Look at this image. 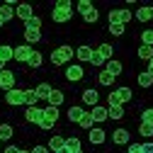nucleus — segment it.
<instances>
[{
    "instance_id": "obj_9",
    "label": "nucleus",
    "mask_w": 153,
    "mask_h": 153,
    "mask_svg": "<svg viewBox=\"0 0 153 153\" xmlns=\"http://www.w3.org/2000/svg\"><path fill=\"white\" fill-rule=\"evenodd\" d=\"M97 100H100V92L95 90V88H88V90L83 92V102H85V105H90V107H97Z\"/></svg>"
},
{
    "instance_id": "obj_28",
    "label": "nucleus",
    "mask_w": 153,
    "mask_h": 153,
    "mask_svg": "<svg viewBox=\"0 0 153 153\" xmlns=\"http://www.w3.org/2000/svg\"><path fill=\"white\" fill-rule=\"evenodd\" d=\"M63 146H66V139H63V136H53V139L49 141V148H51V151H61Z\"/></svg>"
},
{
    "instance_id": "obj_7",
    "label": "nucleus",
    "mask_w": 153,
    "mask_h": 153,
    "mask_svg": "<svg viewBox=\"0 0 153 153\" xmlns=\"http://www.w3.org/2000/svg\"><path fill=\"white\" fill-rule=\"evenodd\" d=\"M42 117H44V109H39V107H27V112H25V119L32 122V124H36V126H39Z\"/></svg>"
},
{
    "instance_id": "obj_3",
    "label": "nucleus",
    "mask_w": 153,
    "mask_h": 153,
    "mask_svg": "<svg viewBox=\"0 0 153 153\" xmlns=\"http://www.w3.org/2000/svg\"><path fill=\"white\" fill-rule=\"evenodd\" d=\"M131 100V90L129 88H117L112 95H109V105H124Z\"/></svg>"
},
{
    "instance_id": "obj_52",
    "label": "nucleus",
    "mask_w": 153,
    "mask_h": 153,
    "mask_svg": "<svg viewBox=\"0 0 153 153\" xmlns=\"http://www.w3.org/2000/svg\"><path fill=\"white\" fill-rule=\"evenodd\" d=\"M3 25H5V22H3V20H0V27H3Z\"/></svg>"
},
{
    "instance_id": "obj_15",
    "label": "nucleus",
    "mask_w": 153,
    "mask_h": 153,
    "mask_svg": "<svg viewBox=\"0 0 153 153\" xmlns=\"http://www.w3.org/2000/svg\"><path fill=\"white\" fill-rule=\"evenodd\" d=\"M34 90H36V97H39V100H49V95H51L53 88H51L49 83H42V85H36Z\"/></svg>"
},
{
    "instance_id": "obj_5",
    "label": "nucleus",
    "mask_w": 153,
    "mask_h": 153,
    "mask_svg": "<svg viewBox=\"0 0 153 153\" xmlns=\"http://www.w3.org/2000/svg\"><path fill=\"white\" fill-rule=\"evenodd\" d=\"M34 56V49L29 44H22V46H17L15 49V59L17 61H22V63H29V59Z\"/></svg>"
},
{
    "instance_id": "obj_40",
    "label": "nucleus",
    "mask_w": 153,
    "mask_h": 153,
    "mask_svg": "<svg viewBox=\"0 0 153 153\" xmlns=\"http://www.w3.org/2000/svg\"><path fill=\"white\" fill-rule=\"evenodd\" d=\"M29 66H32V68H39V66H42V53L34 51V56L29 59Z\"/></svg>"
},
{
    "instance_id": "obj_17",
    "label": "nucleus",
    "mask_w": 153,
    "mask_h": 153,
    "mask_svg": "<svg viewBox=\"0 0 153 153\" xmlns=\"http://www.w3.org/2000/svg\"><path fill=\"white\" fill-rule=\"evenodd\" d=\"M66 78L73 80V83H75V80H80V78H83V68H80V66H71V68L66 71Z\"/></svg>"
},
{
    "instance_id": "obj_38",
    "label": "nucleus",
    "mask_w": 153,
    "mask_h": 153,
    "mask_svg": "<svg viewBox=\"0 0 153 153\" xmlns=\"http://www.w3.org/2000/svg\"><path fill=\"white\" fill-rule=\"evenodd\" d=\"M53 124H56V122H53V119H49L46 114H44V117H42V122H39V126H42L44 131H49V129H53Z\"/></svg>"
},
{
    "instance_id": "obj_53",
    "label": "nucleus",
    "mask_w": 153,
    "mask_h": 153,
    "mask_svg": "<svg viewBox=\"0 0 153 153\" xmlns=\"http://www.w3.org/2000/svg\"><path fill=\"white\" fill-rule=\"evenodd\" d=\"M0 143H3V141H0Z\"/></svg>"
},
{
    "instance_id": "obj_22",
    "label": "nucleus",
    "mask_w": 153,
    "mask_h": 153,
    "mask_svg": "<svg viewBox=\"0 0 153 153\" xmlns=\"http://www.w3.org/2000/svg\"><path fill=\"white\" fill-rule=\"evenodd\" d=\"M112 139H114V143H129V131L126 129H117L112 134Z\"/></svg>"
},
{
    "instance_id": "obj_1",
    "label": "nucleus",
    "mask_w": 153,
    "mask_h": 153,
    "mask_svg": "<svg viewBox=\"0 0 153 153\" xmlns=\"http://www.w3.org/2000/svg\"><path fill=\"white\" fill-rule=\"evenodd\" d=\"M71 17H73V5L68 0H59L53 7V22H68Z\"/></svg>"
},
{
    "instance_id": "obj_48",
    "label": "nucleus",
    "mask_w": 153,
    "mask_h": 153,
    "mask_svg": "<svg viewBox=\"0 0 153 153\" xmlns=\"http://www.w3.org/2000/svg\"><path fill=\"white\" fill-rule=\"evenodd\" d=\"M148 73H151V75H153V59H151V61H148Z\"/></svg>"
},
{
    "instance_id": "obj_12",
    "label": "nucleus",
    "mask_w": 153,
    "mask_h": 153,
    "mask_svg": "<svg viewBox=\"0 0 153 153\" xmlns=\"http://www.w3.org/2000/svg\"><path fill=\"white\" fill-rule=\"evenodd\" d=\"M12 17H15V7H12V3L0 5V20H3V22H10Z\"/></svg>"
},
{
    "instance_id": "obj_44",
    "label": "nucleus",
    "mask_w": 153,
    "mask_h": 153,
    "mask_svg": "<svg viewBox=\"0 0 153 153\" xmlns=\"http://www.w3.org/2000/svg\"><path fill=\"white\" fill-rule=\"evenodd\" d=\"M32 153H49V148H46V146H36Z\"/></svg>"
},
{
    "instance_id": "obj_6",
    "label": "nucleus",
    "mask_w": 153,
    "mask_h": 153,
    "mask_svg": "<svg viewBox=\"0 0 153 153\" xmlns=\"http://www.w3.org/2000/svg\"><path fill=\"white\" fill-rule=\"evenodd\" d=\"M0 88H3L5 92L15 88V73H12V71H7V68L0 71Z\"/></svg>"
},
{
    "instance_id": "obj_32",
    "label": "nucleus",
    "mask_w": 153,
    "mask_h": 153,
    "mask_svg": "<svg viewBox=\"0 0 153 153\" xmlns=\"http://www.w3.org/2000/svg\"><path fill=\"white\" fill-rule=\"evenodd\" d=\"M139 56H141V59H146V61H151L153 59V46H139Z\"/></svg>"
},
{
    "instance_id": "obj_10",
    "label": "nucleus",
    "mask_w": 153,
    "mask_h": 153,
    "mask_svg": "<svg viewBox=\"0 0 153 153\" xmlns=\"http://www.w3.org/2000/svg\"><path fill=\"white\" fill-rule=\"evenodd\" d=\"M15 17H20V20H32V5H27V3H22V5H17V12H15Z\"/></svg>"
},
{
    "instance_id": "obj_36",
    "label": "nucleus",
    "mask_w": 153,
    "mask_h": 153,
    "mask_svg": "<svg viewBox=\"0 0 153 153\" xmlns=\"http://www.w3.org/2000/svg\"><path fill=\"white\" fill-rule=\"evenodd\" d=\"M112 83H114V75L107 73V71H102L100 73V85H112Z\"/></svg>"
},
{
    "instance_id": "obj_19",
    "label": "nucleus",
    "mask_w": 153,
    "mask_h": 153,
    "mask_svg": "<svg viewBox=\"0 0 153 153\" xmlns=\"http://www.w3.org/2000/svg\"><path fill=\"white\" fill-rule=\"evenodd\" d=\"M75 56H78L80 61H92V56H95V51H92L90 46H80L78 51H75Z\"/></svg>"
},
{
    "instance_id": "obj_8",
    "label": "nucleus",
    "mask_w": 153,
    "mask_h": 153,
    "mask_svg": "<svg viewBox=\"0 0 153 153\" xmlns=\"http://www.w3.org/2000/svg\"><path fill=\"white\" fill-rule=\"evenodd\" d=\"M129 20H134V15H131L129 10H112V15H109V22H122V25H126Z\"/></svg>"
},
{
    "instance_id": "obj_39",
    "label": "nucleus",
    "mask_w": 153,
    "mask_h": 153,
    "mask_svg": "<svg viewBox=\"0 0 153 153\" xmlns=\"http://www.w3.org/2000/svg\"><path fill=\"white\" fill-rule=\"evenodd\" d=\"M141 39H143L146 46H153V29H146V32L141 34Z\"/></svg>"
},
{
    "instance_id": "obj_18",
    "label": "nucleus",
    "mask_w": 153,
    "mask_h": 153,
    "mask_svg": "<svg viewBox=\"0 0 153 153\" xmlns=\"http://www.w3.org/2000/svg\"><path fill=\"white\" fill-rule=\"evenodd\" d=\"M105 71H107V73H112L114 78H117V75L124 71V66H122L119 61H114V59H112V61H107V68H105Z\"/></svg>"
},
{
    "instance_id": "obj_45",
    "label": "nucleus",
    "mask_w": 153,
    "mask_h": 153,
    "mask_svg": "<svg viewBox=\"0 0 153 153\" xmlns=\"http://www.w3.org/2000/svg\"><path fill=\"white\" fill-rule=\"evenodd\" d=\"M3 153H20V148H17V146H7Z\"/></svg>"
},
{
    "instance_id": "obj_26",
    "label": "nucleus",
    "mask_w": 153,
    "mask_h": 153,
    "mask_svg": "<svg viewBox=\"0 0 153 153\" xmlns=\"http://www.w3.org/2000/svg\"><path fill=\"white\" fill-rule=\"evenodd\" d=\"M36 90H25V105L27 107H36Z\"/></svg>"
},
{
    "instance_id": "obj_21",
    "label": "nucleus",
    "mask_w": 153,
    "mask_h": 153,
    "mask_svg": "<svg viewBox=\"0 0 153 153\" xmlns=\"http://www.w3.org/2000/svg\"><path fill=\"white\" fill-rule=\"evenodd\" d=\"M107 112H109V119H122L124 117V107L122 105H109Z\"/></svg>"
},
{
    "instance_id": "obj_30",
    "label": "nucleus",
    "mask_w": 153,
    "mask_h": 153,
    "mask_svg": "<svg viewBox=\"0 0 153 153\" xmlns=\"http://www.w3.org/2000/svg\"><path fill=\"white\" fill-rule=\"evenodd\" d=\"M83 114H85V112H83L80 107H71V109H68V119H71V122H80Z\"/></svg>"
},
{
    "instance_id": "obj_51",
    "label": "nucleus",
    "mask_w": 153,
    "mask_h": 153,
    "mask_svg": "<svg viewBox=\"0 0 153 153\" xmlns=\"http://www.w3.org/2000/svg\"><path fill=\"white\" fill-rule=\"evenodd\" d=\"M20 153H32V151H22V148H20Z\"/></svg>"
},
{
    "instance_id": "obj_29",
    "label": "nucleus",
    "mask_w": 153,
    "mask_h": 153,
    "mask_svg": "<svg viewBox=\"0 0 153 153\" xmlns=\"http://www.w3.org/2000/svg\"><path fill=\"white\" fill-rule=\"evenodd\" d=\"M66 148L71 153H80V141L75 139V136H71V139H66Z\"/></svg>"
},
{
    "instance_id": "obj_35",
    "label": "nucleus",
    "mask_w": 153,
    "mask_h": 153,
    "mask_svg": "<svg viewBox=\"0 0 153 153\" xmlns=\"http://www.w3.org/2000/svg\"><path fill=\"white\" fill-rule=\"evenodd\" d=\"M139 134H141V136H153V124L141 122V124H139Z\"/></svg>"
},
{
    "instance_id": "obj_33",
    "label": "nucleus",
    "mask_w": 153,
    "mask_h": 153,
    "mask_svg": "<svg viewBox=\"0 0 153 153\" xmlns=\"http://www.w3.org/2000/svg\"><path fill=\"white\" fill-rule=\"evenodd\" d=\"M12 136V126L10 124H0V141H7Z\"/></svg>"
},
{
    "instance_id": "obj_50",
    "label": "nucleus",
    "mask_w": 153,
    "mask_h": 153,
    "mask_svg": "<svg viewBox=\"0 0 153 153\" xmlns=\"http://www.w3.org/2000/svg\"><path fill=\"white\" fill-rule=\"evenodd\" d=\"M0 71H5V61H0Z\"/></svg>"
},
{
    "instance_id": "obj_42",
    "label": "nucleus",
    "mask_w": 153,
    "mask_h": 153,
    "mask_svg": "<svg viewBox=\"0 0 153 153\" xmlns=\"http://www.w3.org/2000/svg\"><path fill=\"white\" fill-rule=\"evenodd\" d=\"M129 153H143V143H131L129 146Z\"/></svg>"
},
{
    "instance_id": "obj_2",
    "label": "nucleus",
    "mask_w": 153,
    "mask_h": 153,
    "mask_svg": "<svg viewBox=\"0 0 153 153\" xmlns=\"http://www.w3.org/2000/svg\"><path fill=\"white\" fill-rule=\"evenodd\" d=\"M71 59H73V49L71 46H59V49H53V53H51V63L53 66H63Z\"/></svg>"
},
{
    "instance_id": "obj_14",
    "label": "nucleus",
    "mask_w": 153,
    "mask_h": 153,
    "mask_svg": "<svg viewBox=\"0 0 153 153\" xmlns=\"http://www.w3.org/2000/svg\"><path fill=\"white\" fill-rule=\"evenodd\" d=\"M112 51H114V49H112L109 44H100V46H97V51H95V53H97L100 59H102V61L107 63V61H112Z\"/></svg>"
},
{
    "instance_id": "obj_49",
    "label": "nucleus",
    "mask_w": 153,
    "mask_h": 153,
    "mask_svg": "<svg viewBox=\"0 0 153 153\" xmlns=\"http://www.w3.org/2000/svg\"><path fill=\"white\" fill-rule=\"evenodd\" d=\"M56 153H71V151H68V148H66V146H63V148H61V151H56Z\"/></svg>"
},
{
    "instance_id": "obj_37",
    "label": "nucleus",
    "mask_w": 153,
    "mask_h": 153,
    "mask_svg": "<svg viewBox=\"0 0 153 153\" xmlns=\"http://www.w3.org/2000/svg\"><path fill=\"white\" fill-rule=\"evenodd\" d=\"M78 124H80L83 129H88V131H90V129H92V124H95V119L90 117V114H83V119H80Z\"/></svg>"
},
{
    "instance_id": "obj_23",
    "label": "nucleus",
    "mask_w": 153,
    "mask_h": 153,
    "mask_svg": "<svg viewBox=\"0 0 153 153\" xmlns=\"http://www.w3.org/2000/svg\"><path fill=\"white\" fill-rule=\"evenodd\" d=\"M10 59H15V49L12 46H7V44H3V46H0V61H10Z\"/></svg>"
},
{
    "instance_id": "obj_20",
    "label": "nucleus",
    "mask_w": 153,
    "mask_h": 153,
    "mask_svg": "<svg viewBox=\"0 0 153 153\" xmlns=\"http://www.w3.org/2000/svg\"><path fill=\"white\" fill-rule=\"evenodd\" d=\"M25 39H27V44H36L42 39V32L39 29H25Z\"/></svg>"
},
{
    "instance_id": "obj_27",
    "label": "nucleus",
    "mask_w": 153,
    "mask_h": 153,
    "mask_svg": "<svg viewBox=\"0 0 153 153\" xmlns=\"http://www.w3.org/2000/svg\"><path fill=\"white\" fill-rule=\"evenodd\" d=\"M139 85H141V88H151V85H153V75H151L148 71L139 73Z\"/></svg>"
},
{
    "instance_id": "obj_34",
    "label": "nucleus",
    "mask_w": 153,
    "mask_h": 153,
    "mask_svg": "<svg viewBox=\"0 0 153 153\" xmlns=\"http://www.w3.org/2000/svg\"><path fill=\"white\" fill-rule=\"evenodd\" d=\"M109 32H112L114 36H122V34H124V25H122V22H109Z\"/></svg>"
},
{
    "instance_id": "obj_4",
    "label": "nucleus",
    "mask_w": 153,
    "mask_h": 153,
    "mask_svg": "<svg viewBox=\"0 0 153 153\" xmlns=\"http://www.w3.org/2000/svg\"><path fill=\"white\" fill-rule=\"evenodd\" d=\"M5 102H7V105H12V107L25 105V90H17V88L7 90V92H5Z\"/></svg>"
},
{
    "instance_id": "obj_46",
    "label": "nucleus",
    "mask_w": 153,
    "mask_h": 153,
    "mask_svg": "<svg viewBox=\"0 0 153 153\" xmlns=\"http://www.w3.org/2000/svg\"><path fill=\"white\" fill-rule=\"evenodd\" d=\"M92 63H95V66H102V63H105V61H102V59H100V56H97V53H95V56H92Z\"/></svg>"
},
{
    "instance_id": "obj_24",
    "label": "nucleus",
    "mask_w": 153,
    "mask_h": 153,
    "mask_svg": "<svg viewBox=\"0 0 153 153\" xmlns=\"http://www.w3.org/2000/svg\"><path fill=\"white\" fill-rule=\"evenodd\" d=\"M136 20H141V22L153 20V7H139V12H136Z\"/></svg>"
},
{
    "instance_id": "obj_16",
    "label": "nucleus",
    "mask_w": 153,
    "mask_h": 153,
    "mask_svg": "<svg viewBox=\"0 0 153 153\" xmlns=\"http://www.w3.org/2000/svg\"><path fill=\"white\" fill-rule=\"evenodd\" d=\"M63 97H66V95H63L61 90H51V95H49V107H59V105L63 102Z\"/></svg>"
},
{
    "instance_id": "obj_41",
    "label": "nucleus",
    "mask_w": 153,
    "mask_h": 153,
    "mask_svg": "<svg viewBox=\"0 0 153 153\" xmlns=\"http://www.w3.org/2000/svg\"><path fill=\"white\" fill-rule=\"evenodd\" d=\"M141 122H146V124H153V109H146V112L141 114Z\"/></svg>"
},
{
    "instance_id": "obj_13",
    "label": "nucleus",
    "mask_w": 153,
    "mask_h": 153,
    "mask_svg": "<svg viewBox=\"0 0 153 153\" xmlns=\"http://www.w3.org/2000/svg\"><path fill=\"white\" fill-rule=\"evenodd\" d=\"M88 136H90V141H92V143H105L107 131H102V129H90V131H88Z\"/></svg>"
},
{
    "instance_id": "obj_31",
    "label": "nucleus",
    "mask_w": 153,
    "mask_h": 153,
    "mask_svg": "<svg viewBox=\"0 0 153 153\" xmlns=\"http://www.w3.org/2000/svg\"><path fill=\"white\" fill-rule=\"evenodd\" d=\"M25 29H39L42 32V17H32V20L25 22Z\"/></svg>"
},
{
    "instance_id": "obj_47",
    "label": "nucleus",
    "mask_w": 153,
    "mask_h": 153,
    "mask_svg": "<svg viewBox=\"0 0 153 153\" xmlns=\"http://www.w3.org/2000/svg\"><path fill=\"white\" fill-rule=\"evenodd\" d=\"M143 153H153V143H143Z\"/></svg>"
},
{
    "instance_id": "obj_43",
    "label": "nucleus",
    "mask_w": 153,
    "mask_h": 153,
    "mask_svg": "<svg viewBox=\"0 0 153 153\" xmlns=\"http://www.w3.org/2000/svg\"><path fill=\"white\" fill-rule=\"evenodd\" d=\"M85 22H97V10H95V12H90V15L85 17Z\"/></svg>"
},
{
    "instance_id": "obj_11",
    "label": "nucleus",
    "mask_w": 153,
    "mask_h": 153,
    "mask_svg": "<svg viewBox=\"0 0 153 153\" xmlns=\"http://www.w3.org/2000/svg\"><path fill=\"white\" fill-rule=\"evenodd\" d=\"M90 117L95 119V122H105V119H109V112H107V107H92V112H90Z\"/></svg>"
},
{
    "instance_id": "obj_25",
    "label": "nucleus",
    "mask_w": 153,
    "mask_h": 153,
    "mask_svg": "<svg viewBox=\"0 0 153 153\" xmlns=\"http://www.w3.org/2000/svg\"><path fill=\"white\" fill-rule=\"evenodd\" d=\"M78 12H80L83 17H88L90 12H95V7H92L90 0H80V3H78Z\"/></svg>"
}]
</instances>
